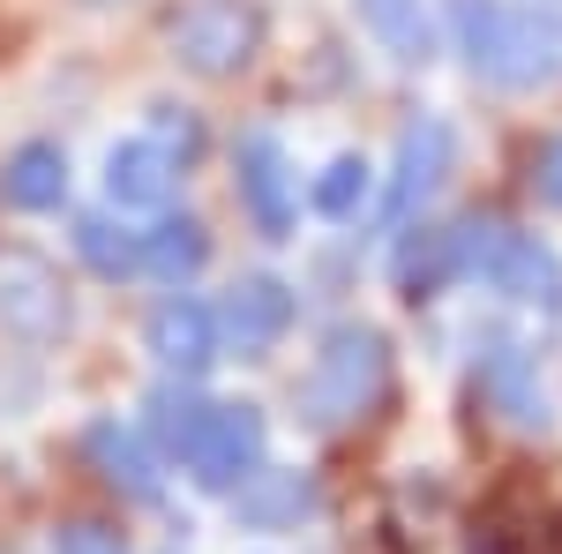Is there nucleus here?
<instances>
[{
  "instance_id": "obj_18",
  "label": "nucleus",
  "mask_w": 562,
  "mask_h": 554,
  "mask_svg": "<svg viewBox=\"0 0 562 554\" xmlns=\"http://www.w3.org/2000/svg\"><path fill=\"white\" fill-rule=\"evenodd\" d=\"M360 15H368V31L383 38L390 60H405V68H420L435 53V23L420 0H360Z\"/></svg>"
},
{
  "instance_id": "obj_9",
  "label": "nucleus",
  "mask_w": 562,
  "mask_h": 554,
  "mask_svg": "<svg viewBox=\"0 0 562 554\" xmlns=\"http://www.w3.org/2000/svg\"><path fill=\"white\" fill-rule=\"evenodd\" d=\"M473 233L480 217H458V225H405L397 233V256H390V278H397V293L405 299H435L442 285H458V278H473Z\"/></svg>"
},
{
  "instance_id": "obj_5",
  "label": "nucleus",
  "mask_w": 562,
  "mask_h": 554,
  "mask_svg": "<svg viewBox=\"0 0 562 554\" xmlns=\"http://www.w3.org/2000/svg\"><path fill=\"white\" fill-rule=\"evenodd\" d=\"M473 278L495 299H510V307L562 315V256L540 240V233H518V225L480 217V233H473Z\"/></svg>"
},
{
  "instance_id": "obj_7",
  "label": "nucleus",
  "mask_w": 562,
  "mask_h": 554,
  "mask_svg": "<svg viewBox=\"0 0 562 554\" xmlns=\"http://www.w3.org/2000/svg\"><path fill=\"white\" fill-rule=\"evenodd\" d=\"M450 166H458V135H450V121L420 113L413 128L397 135V172H390V188H383V225H413V217L442 195Z\"/></svg>"
},
{
  "instance_id": "obj_17",
  "label": "nucleus",
  "mask_w": 562,
  "mask_h": 554,
  "mask_svg": "<svg viewBox=\"0 0 562 554\" xmlns=\"http://www.w3.org/2000/svg\"><path fill=\"white\" fill-rule=\"evenodd\" d=\"M203 262H211V233H203L195 217H158V225L143 233V270H150V278H166V285L195 278Z\"/></svg>"
},
{
  "instance_id": "obj_14",
  "label": "nucleus",
  "mask_w": 562,
  "mask_h": 554,
  "mask_svg": "<svg viewBox=\"0 0 562 554\" xmlns=\"http://www.w3.org/2000/svg\"><path fill=\"white\" fill-rule=\"evenodd\" d=\"M83 457L98 465L105 487H121L128 502H158V457H150V442L121 420H90L83 427Z\"/></svg>"
},
{
  "instance_id": "obj_15",
  "label": "nucleus",
  "mask_w": 562,
  "mask_h": 554,
  "mask_svg": "<svg viewBox=\"0 0 562 554\" xmlns=\"http://www.w3.org/2000/svg\"><path fill=\"white\" fill-rule=\"evenodd\" d=\"M315 510V487H307L301 472H248L240 487H233V517L240 524H256V532H285V524H301Z\"/></svg>"
},
{
  "instance_id": "obj_12",
  "label": "nucleus",
  "mask_w": 562,
  "mask_h": 554,
  "mask_svg": "<svg viewBox=\"0 0 562 554\" xmlns=\"http://www.w3.org/2000/svg\"><path fill=\"white\" fill-rule=\"evenodd\" d=\"M143 344L158 352L166 375L195 383V375H211V360H217V307H203V299H188V293L158 299L150 323H143Z\"/></svg>"
},
{
  "instance_id": "obj_22",
  "label": "nucleus",
  "mask_w": 562,
  "mask_h": 554,
  "mask_svg": "<svg viewBox=\"0 0 562 554\" xmlns=\"http://www.w3.org/2000/svg\"><path fill=\"white\" fill-rule=\"evenodd\" d=\"M53 554H128L121 547V532H105V524H68V532H60V540H53Z\"/></svg>"
},
{
  "instance_id": "obj_20",
  "label": "nucleus",
  "mask_w": 562,
  "mask_h": 554,
  "mask_svg": "<svg viewBox=\"0 0 562 554\" xmlns=\"http://www.w3.org/2000/svg\"><path fill=\"white\" fill-rule=\"evenodd\" d=\"M307 203L323 217H360V203H368V158H330Z\"/></svg>"
},
{
  "instance_id": "obj_11",
  "label": "nucleus",
  "mask_w": 562,
  "mask_h": 554,
  "mask_svg": "<svg viewBox=\"0 0 562 554\" xmlns=\"http://www.w3.org/2000/svg\"><path fill=\"white\" fill-rule=\"evenodd\" d=\"M473 383H480V397H487V412H503V420L525 427V434H548V427H555L548 383H540V368H532V352H525V344L487 338V344H480Z\"/></svg>"
},
{
  "instance_id": "obj_21",
  "label": "nucleus",
  "mask_w": 562,
  "mask_h": 554,
  "mask_svg": "<svg viewBox=\"0 0 562 554\" xmlns=\"http://www.w3.org/2000/svg\"><path fill=\"white\" fill-rule=\"evenodd\" d=\"M532 195H540L548 211H562V135H548V143L532 150Z\"/></svg>"
},
{
  "instance_id": "obj_8",
  "label": "nucleus",
  "mask_w": 562,
  "mask_h": 554,
  "mask_svg": "<svg viewBox=\"0 0 562 554\" xmlns=\"http://www.w3.org/2000/svg\"><path fill=\"white\" fill-rule=\"evenodd\" d=\"M293 285L285 278H270V270H248V278H233V293L217 299V352H240V360H262V352H278V338L293 330Z\"/></svg>"
},
{
  "instance_id": "obj_4",
  "label": "nucleus",
  "mask_w": 562,
  "mask_h": 554,
  "mask_svg": "<svg viewBox=\"0 0 562 554\" xmlns=\"http://www.w3.org/2000/svg\"><path fill=\"white\" fill-rule=\"evenodd\" d=\"M76 323V299L60 262L23 248V240H0V338L15 344H60Z\"/></svg>"
},
{
  "instance_id": "obj_16",
  "label": "nucleus",
  "mask_w": 562,
  "mask_h": 554,
  "mask_svg": "<svg viewBox=\"0 0 562 554\" xmlns=\"http://www.w3.org/2000/svg\"><path fill=\"white\" fill-rule=\"evenodd\" d=\"M0 195L15 211H60L68 203V150L60 143H15V158L0 166Z\"/></svg>"
},
{
  "instance_id": "obj_10",
  "label": "nucleus",
  "mask_w": 562,
  "mask_h": 554,
  "mask_svg": "<svg viewBox=\"0 0 562 554\" xmlns=\"http://www.w3.org/2000/svg\"><path fill=\"white\" fill-rule=\"evenodd\" d=\"M233 180H240V203H248V217H256V233L285 240L293 217H301V180H293V166H285V143H278L270 128L240 135V150H233Z\"/></svg>"
},
{
  "instance_id": "obj_3",
  "label": "nucleus",
  "mask_w": 562,
  "mask_h": 554,
  "mask_svg": "<svg viewBox=\"0 0 562 554\" xmlns=\"http://www.w3.org/2000/svg\"><path fill=\"white\" fill-rule=\"evenodd\" d=\"M383 397H390V338L368 330V323H338V330L323 338V352L307 360V375L293 383L301 420L323 427V434L360 427Z\"/></svg>"
},
{
  "instance_id": "obj_19",
  "label": "nucleus",
  "mask_w": 562,
  "mask_h": 554,
  "mask_svg": "<svg viewBox=\"0 0 562 554\" xmlns=\"http://www.w3.org/2000/svg\"><path fill=\"white\" fill-rule=\"evenodd\" d=\"M76 256H83L98 278H135V270H143V233L113 225V217H76Z\"/></svg>"
},
{
  "instance_id": "obj_1",
  "label": "nucleus",
  "mask_w": 562,
  "mask_h": 554,
  "mask_svg": "<svg viewBox=\"0 0 562 554\" xmlns=\"http://www.w3.org/2000/svg\"><path fill=\"white\" fill-rule=\"evenodd\" d=\"M458 60L480 83L532 90L562 76V8L555 0H450L442 8Z\"/></svg>"
},
{
  "instance_id": "obj_2",
  "label": "nucleus",
  "mask_w": 562,
  "mask_h": 554,
  "mask_svg": "<svg viewBox=\"0 0 562 554\" xmlns=\"http://www.w3.org/2000/svg\"><path fill=\"white\" fill-rule=\"evenodd\" d=\"M150 434L158 450L173 457L188 479H203L217 495H233L248 472H262V427L256 405H233V397H180V389H158L150 397Z\"/></svg>"
},
{
  "instance_id": "obj_6",
  "label": "nucleus",
  "mask_w": 562,
  "mask_h": 554,
  "mask_svg": "<svg viewBox=\"0 0 562 554\" xmlns=\"http://www.w3.org/2000/svg\"><path fill=\"white\" fill-rule=\"evenodd\" d=\"M262 45V15L248 0H188L173 15V60L188 76H240Z\"/></svg>"
},
{
  "instance_id": "obj_13",
  "label": "nucleus",
  "mask_w": 562,
  "mask_h": 554,
  "mask_svg": "<svg viewBox=\"0 0 562 554\" xmlns=\"http://www.w3.org/2000/svg\"><path fill=\"white\" fill-rule=\"evenodd\" d=\"M173 188H180V158L158 143V135L113 143V158H105V195H113L121 211H166Z\"/></svg>"
},
{
  "instance_id": "obj_23",
  "label": "nucleus",
  "mask_w": 562,
  "mask_h": 554,
  "mask_svg": "<svg viewBox=\"0 0 562 554\" xmlns=\"http://www.w3.org/2000/svg\"><path fill=\"white\" fill-rule=\"evenodd\" d=\"M98 8H105V0H98Z\"/></svg>"
}]
</instances>
